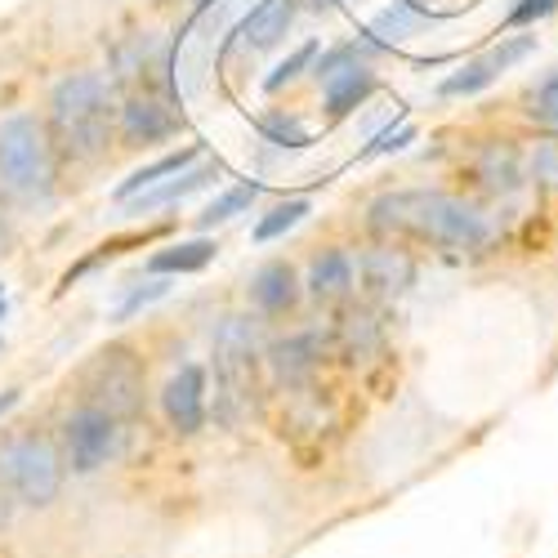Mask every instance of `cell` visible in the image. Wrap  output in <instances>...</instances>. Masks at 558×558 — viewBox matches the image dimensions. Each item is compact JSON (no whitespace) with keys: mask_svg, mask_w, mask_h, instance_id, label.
<instances>
[{"mask_svg":"<svg viewBox=\"0 0 558 558\" xmlns=\"http://www.w3.org/2000/svg\"><path fill=\"white\" fill-rule=\"evenodd\" d=\"M259 134L268 138V144H277V148H308L313 138H308V130L300 125V117H291V112H264L259 117Z\"/></svg>","mask_w":558,"mask_h":558,"instance_id":"cell-23","label":"cell"},{"mask_svg":"<svg viewBox=\"0 0 558 558\" xmlns=\"http://www.w3.org/2000/svg\"><path fill=\"white\" fill-rule=\"evenodd\" d=\"M268 362L277 371L282 385H304L317 366V336H291V340H277L268 349Z\"/></svg>","mask_w":558,"mask_h":558,"instance_id":"cell-15","label":"cell"},{"mask_svg":"<svg viewBox=\"0 0 558 558\" xmlns=\"http://www.w3.org/2000/svg\"><path fill=\"white\" fill-rule=\"evenodd\" d=\"M251 300L264 308V313H291L295 300H300V282H295V268L287 259H272L264 264L255 277H251Z\"/></svg>","mask_w":558,"mask_h":558,"instance_id":"cell-13","label":"cell"},{"mask_svg":"<svg viewBox=\"0 0 558 558\" xmlns=\"http://www.w3.org/2000/svg\"><path fill=\"white\" fill-rule=\"evenodd\" d=\"M362 282L376 295H393V291H407L415 282V268L398 251H371V255H362Z\"/></svg>","mask_w":558,"mask_h":558,"instance_id":"cell-14","label":"cell"},{"mask_svg":"<svg viewBox=\"0 0 558 558\" xmlns=\"http://www.w3.org/2000/svg\"><path fill=\"white\" fill-rule=\"evenodd\" d=\"M0 183L27 202L50 197V144L45 125L27 112L0 121Z\"/></svg>","mask_w":558,"mask_h":558,"instance_id":"cell-5","label":"cell"},{"mask_svg":"<svg viewBox=\"0 0 558 558\" xmlns=\"http://www.w3.org/2000/svg\"><path fill=\"white\" fill-rule=\"evenodd\" d=\"M411 138H415V125H407V121H402L398 130L389 125V130H380L376 138H371V148L362 153V161H366V157H385V153H402V148L411 144Z\"/></svg>","mask_w":558,"mask_h":558,"instance_id":"cell-28","label":"cell"},{"mask_svg":"<svg viewBox=\"0 0 558 558\" xmlns=\"http://www.w3.org/2000/svg\"><path fill=\"white\" fill-rule=\"evenodd\" d=\"M313 59H317V40H308V45H300V50L291 54V59H282V63H277L268 76H264V89H268V95H277V89H282V85H291L304 68H313Z\"/></svg>","mask_w":558,"mask_h":558,"instance_id":"cell-25","label":"cell"},{"mask_svg":"<svg viewBox=\"0 0 558 558\" xmlns=\"http://www.w3.org/2000/svg\"><path fill=\"white\" fill-rule=\"evenodd\" d=\"M81 407L108 411L112 421H130L144 407V362L125 344H108L81 371Z\"/></svg>","mask_w":558,"mask_h":558,"instance_id":"cell-4","label":"cell"},{"mask_svg":"<svg viewBox=\"0 0 558 558\" xmlns=\"http://www.w3.org/2000/svg\"><path fill=\"white\" fill-rule=\"evenodd\" d=\"M336 5H340V0H308V10H313V14H331Z\"/></svg>","mask_w":558,"mask_h":558,"instance_id":"cell-32","label":"cell"},{"mask_svg":"<svg viewBox=\"0 0 558 558\" xmlns=\"http://www.w3.org/2000/svg\"><path fill=\"white\" fill-rule=\"evenodd\" d=\"M0 487L14 500L45 509L63 487V460L45 434H19L0 442Z\"/></svg>","mask_w":558,"mask_h":558,"instance_id":"cell-3","label":"cell"},{"mask_svg":"<svg viewBox=\"0 0 558 558\" xmlns=\"http://www.w3.org/2000/svg\"><path fill=\"white\" fill-rule=\"evenodd\" d=\"M50 121L68 157L95 161L112 138V95L99 72H72L50 95Z\"/></svg>","mask_w":558,"mask_h":558,"instance_id":"cell-2","label":"cell"},{"mask_svg":"<svg viewBox=\"0 0 558 558\" xmlns=\"http://www.w3.org/2000/svg\"><path fill=\"white\" fill-rule=\"evenodd\" d=\"M380 89V81H376V72H371L366 63H353V68H344V72H336V76H327L322 81V99H327V117L331 121H344L353 108H362L371 95Z\"/></svg>","mask_w":558,"mask_h":558,"instance_id":"cell-11","label":"cell"},{"mask_svg":"<svg viewBox=\"0 0 558 558\" xmlns=\"http://www.w3.org/2000/svg\"><path fill=\"white\" fill-rule=\"evenodd\" d=\"M219 179V161H206V166H189V170H179L170 183H153L148 193H138V197H130L134 206V215H144V210H157V206H174V202H183V197H193V193H202L206 183H215Z\"/></svg>","mask_w":558,"mask_h":558,"instance_id":"cell-12","label":"cell"},{"mask_svg":"<svg viewBox=\"0 0 558 558\" xmlns=\"http://www.w3.org/2000/svg\"><path fill=\"white\" fill-rule=\"evenodd\" d=\"M179 125H183V117L170 104L153 99V95L130 99L121 108V138H125L130 148H153V144H161V138L179 134Z\"/></svg>","mask_w":558,"mask_h":558,"instance_id":"cell-9","label":"cell"},{"mask_svg":"<svg viewBox=\"0 0 558 558\" xmlns=\"http://www.w3.org/2000/svg\"><path fill=\"white\" fill-rule=\"evenodd\" d=\"M0 246H5V232H0Z\"/></svg>","mask_w":558,"mask_h":558,"instance_id":"cell-37","label":"cell"},{"mask_svg":"<svg viewBox=\"0 0 558 558\" xmlns=\"http://www.w3.org/2000/svg\"><path fill=\"white\" fill-rule=\"evenodd\" d=\"M5 313H10V304H5V300H0V322H5Z\"/></svg>","mask_w":558,"mask_h":558,"instance_id":"cell-36","label":"cell"},{"mask_svg":"<svg viewBox=\"0 0 558 558\" xmlns=\"http://www.w3.org/2000/svg\"><path fill=\"white\" fill-rule=\"evenodd\" d=\"M161 411L174 434L193 438L206 425V371L197 362H183L161 389Z\"/></svg>","mask_w":558,"mask_h":558,"instance_id":"cell-8","label":"cell"},{"mask_svg":"<svg viewBox=\"0 0 558 558\" xmlns=\"http://www.w3.org/2000/svg\"><path fill=\"white\" fill-rule=\"evenodd\" d=\"M532 174L545 183V189H558V144H541V148H536Z\"/></svg>","mask_w":558,"mask_h":558,"instance_id":"cell-31","label":"cell"},{"mask_svg":"<svg viewBox=\"0 0 558 558\" xmlns=\"http://www.w3.org/2000/svg\"><path fill=\"white\" fill-rule=\"evenodd\" d=\"M308 197H295V202H282V206H272L259 223H255V242H272V238H282V232H291L295 223H304L308 215Z\"/></svg>","mask_w":558,"mask_h":558,"instance_id":"cell-24","label":"cell"},{"mask_svg":"<svg viewBox=\"0 0 558 558\" xmlns=\"http://www.w3.org/2000/svg\"><path fill=\"white\" fill-rule=\"evenodd\" d=\"M202 161V144H189V148H179V153H170V157H161V161H153V166H144V170H134L125 183H117V202H130V197H138V193H148L153 183H166L170 174H179V170H189V166H197Z\"/></svg>","mask_w":558,"mask_h":558,"instance_id":"cell-16","label":"cell"},{"mask_svg":"<svg viewBox=\"0 0 558 558\" xmlns=\"http://www.w3.org/2000/svg\"><path fill=\"white\" fill-rule=\"evenodd\" d=\"M14 402H19V389H10V393H0V415H5V411H10Z\"/></svg>","mask_w":558,"mask_h":558,"instance_id":"cell-34","label":"cell"},{"mask_svg":"<svg viewBox=\"0 0 558 558\" xmlns=\"http://www.w3.org/2000/svg\"><path fill=\"white\" fill-rule=\"evenodd\" d=\"M295 10L300 0H259V5L242 19L238 36L251 45V50H272V45H282L291 23H295Z\"/></svg>","mask_w":558,"mask_h":558,"instance_id":"cell-10","label":"cell"},{"mask_svg":"<svg viewBox=\"0 0 558 558\" xmlns=\"http://www.w3.org/2000/svg\"><path fill=\"white\" fill-rule=\"evenodd\" d=\"M170 295V282L166 277H157V282H148V287H134L117 308H112V322H130L134 313H144L148 304H157V300H166Z\"/></svg>","mask_w":558,"mask_h":558,"instance_id":"cell-26","label":"cell"},{"mask_svg":"<svg viewBox=\"0 0 558 558\" xmlns=\"http://www.w3.org/2000/svg\"><path fill=\"white\" fill-rule=\"evenodd\" d=\"M210 5H219V0H193V10H197V14H206Z\"/></svg>","mask_w":558,"mask_h":558,"instance_id":"cell-35","label":"cell"},{"mask_svg":"<svg viewBox=\"0 0 558 558\" xmlns=\"http://www.w3.org/2000/svg\"><path fill=\"white\" fill-rule=\"evenodd\" d=\"M558 10V0H519L514 10H509V27H527V23H541V19H549Z\"/></svg>","mask_w":558,"mask_h":558,"instance_id":"cell-30","label":"cell"},{"mask_svg":"<svg viewBox=\"0 0 558 558\" xmlns=\"http://www.w3.org/2000/svg\"><path fill=\"white\" fill-rule=\"evenodd\" d=\"M496 76H500V72H496V68L487 63V54H483V59H470L460 72H451V76L438 85V95H442V99H460V95L470 99V95H483L487 85H496Z\"/></svg>","mask_w":558,"mask_h":558,"instance_id":"cell-21","label":"cell"},{"mask_svg":"<svg viewBox=\"0 0 558 558\" xmlns=\"http://www.w3.org/2000/svg\"><path fill=\"white\" fill-rule=\"evenodd\" d=\"M63 447H68V460H72L76 474H95L117 451V421L108 411L76 407L63 425Z\"/></svg>","mask_w":558,"mask_h":558,"instance_id":"cell-7","label":"cell"},{"mask_svg":"<svg viewBox=\"0 0 558 558\" xmlns=\"http://www.w3.org/2000/svg\"><path fill=\"white\" fill-rule=\"evenodd\" d=\"M527 54H536V36H505L496 50L487 54V63H492L496 72H509L514 63H523Z\"/></svg>","mask_w":558,"mask_h":558,"instance_id":"cell-27","label":"cell"},{"mask_svg":"<svg viewBox=\"0 0 558 558\" xmlns=\"http://www.w3.org/2000/svg\"><path fill=\"white\" fill-rule=\"evenodd\" d=\"M215 385L219 415L238 421L255 402V327L251 317H223L215 331Z\"/></svg>","mask_w":558,"mask_h":558,"instance_id":"cell-6","label":"cell"},{"mask_svg":"<svg viewBox=\"0 0 558 558\" xmlns=\"http://www.w3.org/2000/svg\"><path fill=\"white\" fill-rule=\"evenodd\" d=\"M478 179L487 183L492 193H514L519 189V153L509 148V144L487 148L483 161H478Z\"/></svg>","mask_w":558,"mask_h":558,"instance_id":"cell-20","label":"cell"},{"mask_svg":"<svg viewBox=\"0 0 558 558\" xmlns=\"http://www.w3.org/2000/svg\"><path fill=\"white\" fill-rule=\"evenodd\" d=\"M532 112H536L541 121H549V125L558 130V72H554V76H545V81L536 85V99H532Z\"/></svg>","mask_w":558,"mask_h":558,"instance_id":"cell-29","label":"cell"},{"mask_svg":"<svg viewBox=\"0 0 558 558\" xmlns=\"http://www.w3.org/2000/svg\"><path fill=\"white\" fill-rule=\"evenodd\" d=\"M255 197H259V183H238V189L219 193V197L202 210V228H219V223H228V219H238L242 210H251Z\"/></svg>","mask_w":558,"mask_h":558,"instance_id":"cell-22","label":"cell"},{"mask_svg":"<svg viewBox=\"0 0 558 558\" xmlns=\"http://www.w3.org/2000/svg\"><path fill=\"white\" fill-rule=\"evenodd\" d=\"M5 523H10V492L0 487V527H5Z\"/></svg>","mask_w":558,"mask_h":558,"instance_id":"cell-33","label":"cell"},{"mask_svg":"<svg viewBox=\"0 0 558 558\" xmlns=\"http://www.w3.org/2000/svg\"><path fill=\"white\" fill-rule=\"evenodd\" d=\"M308 291L317 300H340L353 291V259L344 251H322L308 264Z\"/></svg>","mask_w":558,"mask_h":558,"instance_id":"cell-17","label":"cell"},{"mask_svg":"<svg viewBox=\"0 0 558 558\" xmlns=\"http://www.w3.org/2000/svg\"><path fill=\"white\" fill-rule=\"evenodd\" d=\"M371 228L380 232H415L434 246H451V251H478L492 228L487 219L460 197L447 193H385L376 206H371Z\"/></svg>","mask_w":558,"mask_h":558,"instance_id":"cell-1","label":"cell"},{"mask_svg":"<svg viewBox=\"0 0 558 558\" xmlns=\"http://www.w3.org/2000/svg\"><path fill=\"white\" fill-rule=\"evenodd\" d=\"M0 300H5V287H0Z\"/></svg>","mask_w":558,"mask_h":558,"instance_id":"cell-38","label":"cell"},{"mask_svg":"<svg viewBox=\"0 0 558 558\" xmlns=\"http://www.w3.org/2000/svg\"><path fill=\"white\" fill-rule=\"evenodd\" d=\"M219 246L210 238H193V242H174L166 251H157L148 259V272H161V277H174V272H202L206 264H215Z\"/></svg>","mask_w":558,"mask_h":558,"instance_id":"cell-18","label":"cell"},{"mask_svg":"<svg viewBox=\"0 0 558 558\" xmlns=\"http://www.w3.org/2000/svg\"><path fill=\"white\" fill-rule=\"evenodd\" d=\"M429 23V10L421 5V0H393V10H385L376 19V27H371V36H376L380 45H393L402 36H411L415 27H425Z\"/></svg>","mask_w":558,"mask_h":558,"instance_id":"cell-19","label":"cell"}]
</instances>
